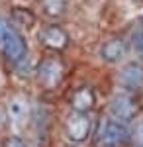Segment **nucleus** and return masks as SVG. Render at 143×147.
Returning a JSON list of instances; mask_svg holds the SVG:
<instances>
[{"label":"nucleus","mask_w":143,"mask_h":147,"mask_svg":"<svg viewBox=\"0 0 143 147\" xmlns=\"http://www.w3.org/2000/svg\"><path fill=\"white\" fill-rule=\"evenodd\" d=\"M33 102L26 92H12L4 98L2 104V116H4V127L10 134L24 136L30 127Z\"/></svg>","instance_id":"nucleus-1"},{"label":"nucleus","mask_w":143,"mask_h":147,"mask_svg":"<svg viewBox=\"0 0 143 147\" xmlns=\"http://www.w3.org/2000/svg\"><path fill=\"white\" fill-rule=\"evenodd\" d=\"M0 53L12 65H20L28 55V43L22 32L14 26V22L2 16H0Z\"/></svg>","instance_id":"nucleus-2"},{"label":"nucleus","mask_w":143,"mask_h":147,"mask_svg":"<svg viewBox=\"0 0 143 147\" xmlns=\"http://www.w3.org/2000/svg\"><path fill=\"white\" fill-rule=\"evenodd\" d=\"M65 73H67L65 59L55 51H47L37 63L35 80L43 90H55L61 86V82L65 79Z\"/></svg>","instance_id":"nucleus-3"},{"label":"nucleus","mask_w":143,"mask_h":147,"mask_svg":"<svg viewBox=\"0 0 143 147\" xmlns=\"http://www.w3.org/2000/svg\"><path fill=\"white\" fill-rule=\"evenodd\" d=\"M139 114H141V104H139L137 94H133V92L118 88V90L108 98L106 116H110L114 120H120L123 124H130V122L135 120Z\"/></svg>","instance_id":"nucleus-4"},{"label":"nucleus","mask_w":143,"mask_h":147,"mask_svg":"<svg viewBox=\"0 0 143 147\" xmlns=\"http://www.w3.org/2000/svg\"><path fill=\"white\" fill-rule=\"evenodd\" d=\"M96 129L98 147H125L130 145V124L114 120L110 116H102Z\"/></svg>","instance_id":"nucleus-5"},{"label":"nucleus","mask_w":143,"mask_h":147,"mask_svg":"<svg viewBox=\"0 0 143 147\" xmlns=\"http://www.w3.org/2000/svg\"><path fill=\"white\" fill-rule=\"evenodd\" d=\"M63 129H65L67 139L73 145H82L92 137V131H94L92 118H90V114L71 110L63 122Z\"/></svg>","instance_id":"nucleus-6"},{"label":"nucleus","mask_w":143,"mask_h":147,"mask_svg":"<svg viewBox=\"0 0 143 147\" xmlns=\"http://www.w3.org/2000/svg\"><path fill=\"white\" fill-rule=\"evenodd\" d=\"M116 84L121 90L143 94V63L139 61H123L116 71Z\"/></svg>","instance_id":"nucleus-7"},{"label":"nucleus","mask_w":143,"mask_h":147,"mask_svg":"<svg viewBox=\"0 0 143 147\" xmlns=\"http://www.w3.org/2000/svg\"><path fill=\"white\" fill-rule=\"evenodd\" d=\"M37 37H39V43L47 49V51H55V53H61L69 47V32H67L63 26L59 24H43L37 32Z\"/></svg>","instance_id":"nucleus-8"},{"label":"nucleus","mask_w":143,"mask_h":147,"mask_svg":"<svg viewBox=\"0 0 143 147\" xmlns=\"http://www.w3.org/2000/svg\"><path fill=\"white\" fill-rule=\"evenodd\" d=\"M49 127H51V108L45 106L43 102H37L33 104L32 110V120H30V127L28 131L32 129L33 137L37 141V145L43 147L49 139Z\"/></svg>","instance_id":"nucleus-9"},{"label":"nucleus","mask_w":143,"mask_h":147,"mask_svg":"<svg viewBox=\"0 0 143 147\" xmlns=\"http://www.w3.org/2000/svg\"><path fill=\"white\" fill-rule=\"evenodd\" d=\"M130 53V41L123 37H110L100 45V59L108 65H120Z\"/></svg>","instance_id":"nucleus-10"},{"label":"nucleus","mask_w":143,"mask_h":147,"mask_svg":"<svg viewBox=\"0 0 143 147\" xmlns=\"http://www.w3.org/2000/svg\"><path fill=\"white\" fill-rule=\"evenodd\" d=\"M96 108V90L92 86H78L77 90L71 94V110H77V112H84L90 114Z\"/></svg>","instance_id":"nucleus-11"},{"label":"nucleus","mask_w":143,"mask_h":147,"mask_svg":"<svg viewBox=\"0 0 143 147\" xmlns=\"http://www.w3.org/2000/svg\"><path fill=\"white\" fill-rule=\"evenodd\" d=\"M65 8H67V0H41V10L47 18H61L65 14Z\"/></svg>","instance_id":"nucleus-12"},{"label":"nucleus","mask_w":143,"mask_h":147,"mask_svg":"<svg viewBox=\"0 0 143 147\" xmlns=\"http://www.w3.org/2000/svg\"><path fill=\"white\" fill-rule=\"evenodd\" d=\"M130 147H143V112L130 122Z\"/></svg>","instance_id":"nucleus-13"},{"label":"nucleus","mask_w":143,"mask_h":147,"mask_svg":"<svg viewBox=\"0 0 143 147\" xmlns=\"http://www.w3.org/2000/svg\"><path fill=\"white\" fill-rule=\"evenodd\" d=\"M12 16H14V26L20 30V28H30L35 24V18L30 10H24V8H14L12 10Z\"/></svg>","instance_id":"nucleus-14"},{"label":"nucleus","mask_w":143,"mask_h":147,"mask_svg":"<svg viewBox=\"0 0 143 147\" xmlns=\"http://www.w3.org/2000/svg\"><path fill=\"white\" fill-rule=\"evenodd\" d=\"M130 51L133 53L135 61L143 63V30H139V32L133 34L132 41H130Z\"/></svg>","instance_id":"nucleus-15"},{"label":"nucleus","mask_w":143,"mask_h":147,"mask_svg":"<svg viewBox=\"0 0 143 147\" xmlns=\"http://www.w3.org/2000/svg\"><path fill=\"white\" fill-rule=\"evenodd\" d=\"M0 147H30L28 141L24 139V136H18V134H6V136L0 137Z\"/></svg>","instance_id":"nucleus-16"},{"label":"nucleus","mask_w":143,"mask_h":147,"mask_svg":"<svg viewBox=\"0 0 143 147\" xmlns=\"http://www.w3.org/2000/svg\"><path fill=\"white\" fill-rule=\"evenodd\" d=\"M4 129V116H2V108H0V131Z\"/></svg>","instance_id":"nucleus-17"},{"label":"nucleus","mask_w":143,"mask_h":147,"mask_svg":"<svg viewBox=\"0 0 143 147\" xmlns=\"http://www.w3.org/2000/svg\"><path fill=\"white\" fill-rule=\"evenodd\" d=\"M63 147H78V145H73V143H67V145H63Z\"/></svg>","instance_id":"nucleus-18"},{"label":"nucleus","mask_w":143,"mask_h":147,"mask_svg":"<svg viewBox=\"0 0 143 147\" xmlns=\"http://www.w3.org/2000/svg\"><path fill=\"white\" fill-rule=\"evenodd\" d=\"M133 2H141V0H133Z\"/></svg>","instance_id":"nucleus-19"}]
</instances>
